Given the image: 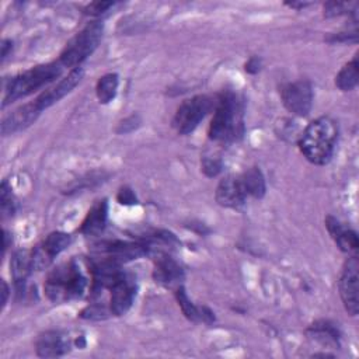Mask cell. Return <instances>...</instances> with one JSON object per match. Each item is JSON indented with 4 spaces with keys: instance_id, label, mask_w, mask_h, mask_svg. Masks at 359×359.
<instances>
[{
    "instance_id": "cell-19",
    "label": "cell",
    "mask_w": 359,
    "mask_h": 359,
    "mask_svg": "<svg viewBox=\"0 0 359 359\" xmlns=\"http://www.w3.org/2000/svg\"><path fill=\"white\" fill-rule=\"evenodd\" d=\"M107 216H108V205L107 201H98L97 203L93 205V208L88 210L87 216L84 217L80 231L86 236H97L100 234L107 223Z\"/></svg>"
},
{
    "instance_id": "cell-10",
    "label": "cell",
    "mask_w": 359,
    "mask_h": 359,
    "mask_svg": "<svg viewBox=\"0 0 359 359\" xmlns=\"http://www.w3.org/2000/svg\"><path fill=\"white\" fill-rule=\"evenodd\" d=\"M95 251L100 259L111 261L118 265L146 255V248L142 243L139 244L126 241H105L101 243Z\"/></svg>"
},
{
    "instance_id": "cell-27",
    "label": "cell",
    "mask_w": 359,
    "mask_h": 359,
    "mask_svg": "<svg viewBox=\"0 0 359 359\" xmlns=\"http://www.w3.org/2000/svg\"><path fill=\"white\" fill-rule=\"evenodd\" d=\"M356 3H339V1H330L324 4V15L325 17H335L351 11V7H355Z\"/></svg>"
},
{
    "instance_id": "cell-4",
    "label": "cell",
    "mask_w": 359,
    "mask_h": 359,
    "mask_svg": "<svg viewBox=\"0 0 359 359\" xmlns=\"http://www.w3.org/2000/svg\"><path fill=\"white\" fill-rule=\"evenodd\" d=\"M87 286V279L76 261H70L55 268L45 282V293L53 303H63L81 297Z\"/></svg>"
},
{
    "instance_id": "cell-3",
    "label": "cell",
    "mask_w": 359,
    "mask_h": 359,
    "mask_svg": "<svg viewBox=\"0 0 359 359\" xmlns=\"http://www.w3.org/2000/svg\"><path fill=\"white\" fill-rule=\"evenodd\" d=\"M63 65L57 62H49L31 67L8 80L3 86V102L4 108L7 104L20 98L28 97L43 86L55 81L63 72Z\"/></svg>"
},
{
    "instance_id": "cell-28",
    "label": "cell",
    "mask_w": 359,
    "mask_h": 359,
    "mask_svg": "<svg viewBox=\"0 0 359 359\" xmlns=\"http://www.w3.org/2000/svg\"><path fill=\"white\" fill-rule=\"evenodd\" d=\"M202 171L206 177H216L222 171V160L217 157H203L201 163Z\"/></svg>"
},
{
    "instance_id": "cell-32",
    "label": "cell",
    "mask_w": 359,
    "mask_h": 359,
    "mask_svg": "<svg viewBox=\"0 0 359 359\" xmlns=\"http://www.w3.org/2000/svg\"><path fill=\"white\" fill-rule=\"evenodd\" d=\"M244 69H245V72H247V73H250V74H255V73H258V72H259V69H261V59H259V57H257V56L250 57V59L247 60V63L244 65Z\"/></svg>"
},
{
    "instance_id": "cell-9",
    "label": "cell",
    "mask_w": 359,
    "mask_h": 359,
    "mask_svg": "<svg viewBox=\"0 0 359 359\" xmlns=\"http://www.w3.org/2000/svg\"><path fill=\"white\" fill-rule=\"evenodd\" d=\"M72 243V237L67 233L63 231H53L48 234V237L34 247L31 251L32 254V264L34 269L42 271L48 268L53 258L59 255L63 250H66Z\"/></svg>"
},
{
    "instance_id": "cell-22",
    "label": "cell",
    "mask_w": 359,
    "mask_h": 359,
    "mask_svg": "<svg viewBox=\"0 0 359 359\" xmlns=\"http://www.w3.org/2000/svg\"><path fill=\"white\" fill-rule=\"evenodd\" d=\"M307 332L323 344H335V345L339 344L341 334L338 328L330 321H317L309 327Z\"/></svg>"
},
{
    "instance_id": "cell-8",
    "label": "cell",
    "mask_w": 359,
    "mask_h": 359,
    "mask_svg": "<svg viewBox=\"0 0 359 359\" xmlns=\"http://www.w3.org/2000/svg\"><path fill=\"white\" fill-rule=\"evenodd\" d=\"M280 98L285 108L297 116H306L311 111L313 90L306 80L285 84L280 88Z\"/></svg>"
},
{
    "instance_id": "cell-6",
    "label": "cell",
    "mask_w": 359,
    "mask_h": 359,
    "mask_svg": "<svg viewBox=\"0 0 359 359\" xmlns=\"http://www.w3.org/2000/svg\"><path fill=\"white\" fill-rule=\"evenodd\" d=\"M216 101L208 95H195L182 101L172 118V126L180 135H188L201 123Z\"/></svg>"
},
{
    "instance_id": "cell-24",
    "label": "cell",
    "mask_w": 359,
    "mask_h": 359,
    "mask_svg": "<svg viewBox=\"0 0 359 359\" xmlns=\"http://www.w3.org/2000/svg\"><path fill=\"white\" fill-rule=\"evenodd\" d=\"M175 299H177V302H178V306L181 307L184 316H185L188 320H191V321H199V306H195V304L189 300V297H188V294H187V292H185V289H184L182 285H180L178 287H175Z\"/></svg>"
},
{
    "instance_id": "cell-21",
    "label": "cell",
    "mask_w": 359,
    "mask_h": 359,
    "mask_svg": "<svg viewBox=\"0 0 359 359\" xmlns=\"http://www.w3.org/2000/svg\"><path fill=\"white\" fill-rule=\"evenodd\" d=\"M359 81V62L358 55L353 56L351 62L342 66V69L335 76V86L342 91H351L356 87Z\"/></svg>"
},
{
    "instance_id": "cell-5",
    "label": "cell",
    "mask_w": 359,
    "mask_h": 359,
    "mask_svg": "<svg viewBox=\"0 0 359 359\" xmlns=\"http://www.w3.org/2000/svg\"><path fill=\"white\" fill-rule=\"evenodd\" d=\"M104 32V25L100 21H93L80 29L65 46L59 62L65 67H79L98 46Z\"/></svg>"
},
{
    "instance_id": "cell-14",
    "label": "cell",
    "mask_w": 359,
    "mask_h": 359,
    "mask_svg": "<svg viewBox=\"0 0 359 359\" xmlns=\"http://www.w3.org/2000/svg\"><path fill=\"white\" fill-rule=\"evenodd\" d=\"M70 338L60 331H46L36 339V353L41 358H57L70 351Z\"/></svg>"
},
{
    "instance_id": "cell-2",
    "label": "cell",
    "mask_w": 359,
    "mask_h": 359,
    "mask_svg": "<svg viewBox=\"0 0 359 359\" xmlns=\"http://www.w3.org/2000/svg\"><path fill=\"white\" fill-rule=\"evenodd\" d=\"M338 137V128L330 116H320L311 121L299 137L302 154L313 164L323 165L332 157Z\"/></svg>"
},
{
    "instance_id": "cell-17",
    "label": "cell",
    "mask_w": 359,
    "mask_h": 359,
    "mask_svg": "<svg viewBox=\"0 0 359 359\" xmlns=\"http://www.w3.org/2000/svg\"><path fill=\"white\" fill-rule=\"evenodd\" d=\"M325 227L341 251L351 254L358 250L359 241H358L356 233L353 230L345 227L338 219H335L332 216H327Z\"/></svg>"
},
{
    "instance_id": "cell-12",
    "label": "cell",
    "mask_w": 359,
    "mask_h": 359,
    "mask_svg": "<svg viewBox=\"0 0 359 359\" xmlns=\"http://www.w3.org/2000/svg\"><path fill=\"white\" fill-rule=\"evenodd\" d=\"M216 202L220 206L237 209L244 205L247 194L241 185L238 175H227L217 184Z\"/></svg>"
},
{
    "instance_id": "cell-26",
    "label": "cell",
    "mask_w": 359,
    "mask_h": 359,
    "mask_svg": "<svg viewBox=\"0 0 359 359\" xmlns=\"http://www.w3.org/2000/svg\"><path fill=\"white\" fill-rule=\"evenodd\" d=\"M109 314H112L111 309H107L104 304H100V303H93L86 309H83V311L80 313V317L84 320L100 321V320H105Z\"/></svg>"
},
{
    "instance_id": "cell-20",
    "label": "cell",
    "mask_w": 359,
    "mask_h": 359,
    "mask_svg": "<svg viewBox=\"0 0 359 359\" xmlns=\"http://www.w3.org/2000/svg\"><path fill=\"white\" fill-rule=\"evenodd\" d=\"M238 177H240L241 185H243L247 196L251 195L252 198L261 199L265 195V189H266L265 180H264V175L259 168L251 167Z\"/></svg>"
},
{
    "instance_id": "cell-29",
    "label": "cell",
    "mask_w": 359,
    "mask_h": 359,
    "mask_svg": "<svg viewBox=\"0 0 359 359\" xmlns=\"http://www.w3.org/2000/svg\"><path fill=\"white\" fill-rule=\"evenodd\" d=\"M114 4V1H93L86 7V13L90 15H100L104 14Z\"/></svg>"
},
{
    "instance_id": "cell-18",
    "label": "cell",
    "mask_w": 359,
    "mask_h": 359,
    "mask_svg": "<svg viewBox=\"0 0 359 359\" xmlns=\"http://www.w3.org/2000/svg\"><path fill=\"white\" fill-rule=\"evenodd\" d=\"M10 272L17 286V293L21 294L25 292V282L29 273L34 269L32 254L27 250H18L13 254L10 259Z\"/></svg>"
},
{
    "instance_id": "cell-31",
    "label": "cell",
    "mask_w": 359,
    "mask_h": 359,
    "mask_svg": "<svg viewBox=\"0 0 359 359\" xmlns=\"http://www.w3.org/2000/svg\"><path fill=\"white\" fill-rule=\"evenodd\" d=\"M137 125H139V118H137L136 115H132V116L123 119V121L119 123L116 132H118V133H128V132L133 130Z\"/></svg>"
},
{
    "instance_id": "cell-34",
    "label": "cell",
    "mask_w": 359,
    "mask_h": 359,
    "mask_svg": "<svg viewBox=\"0 0 359 359\" xmlns=\"http://www.w3.org/2000/svg\"><path fill=\"white\" fill-rule=\"evenodd\" d=\"M7 297H8V286L4 280H1V306L4 307L7 303Z\"/></svg>"
},
{
    "instance_id": "cell-30",
    "label": "cell",
    "mask_w": 359,
    "mask_h": 359,
    "mask_svg": "<svg viewBox=\"0 0 359 359\" xmlns=\"http://www.w3.org/2000/svg\"><path fill=\"white\" fill-rule=\"evenodd\" d=\"M116 199H118V202L121 205H133V203L137 202L133 191L130 188H128V187H123V188L119 189V192L116 195Z\"/></svg>"
},
{
    "instance_id": "cell-25",
    "label": "cell",
    "mask_w": 359,
    "mask_h": 359,
    "mask_svg": "<svg viewBox=\"0 0 359 359\" xmlns=\"http://www.w3.org/2000/svg\"><path fill=\"white\" fill-rule=\"evenodd\" d=\"M0 210H1V217H11L15 212V199L11 192V187L6 181H3L0 187Z\"/></svg>"
},
{
    "instance_id": "cell-33",
    "label": "cell",
    "mask_w": 359,
    "mask_h": 359,
    "mask_svg": "<svg viewBox=\"0 0 359 359\" xmlns=\"http://www.w3.org/2000/svg\"><path fill=\"white\" fill-rule=\"evenodd\" d=\"M11 46H13V43H11V41H8V39H4V41L1 42V60H4V59L7 57L8 49L11 50Z\"/></svg>"
},
{
    "instance_id": "cell-35",
    "label": "cell",
    "mask_w": 359,
    "mask_h": 359,
    "mask_svg": "<svg viewBox=\"0 0 359 359\" xmlns=\"http://www.w3.org/2000/svg\"><path fill=\"white\" fill-rule=\"evenodd\" d=\"M309 3H286V6L292 7V8H303L306 7Z\"/></svg>"
},
{
    "instance_id": "cell-1",
    "label": "cell",
    "mask_w": 359,
    "mask_h": 359,
    "mask_svg": "<svg viewBox=\"0 0 359 359\" xmlns=\"http://www.w3.org/2000/svg\"><path fill=\"white\" fill-rule=\"evenodd\" d=\"M244 133V107L241 98L233 91L220 94L215 104V114L208 135L215 142H234Z\"/></svg>"
},
{
    "instance_id": "cell-16",
    "label": "cell",
    "mask_w": 359,
    "mask_h": 359,
    "mask_svg": "<svg viewBox=\"0 0 359 359\" xmlns=\"http://www.w3.org/2000/svg\"><path fill=\"white\" fill-rule=\"evenodd\" d=\"M136 287L132 279H129L125 273L122 278L111 287V300H109V309L114 316H122L125 314L135 299Z\"/></svg>"
},
{
    "instance_id": "cell-23",
    "label": "cell",
    "mask_w": 359,
    "mask_h": 359,
    "mask_svg": "<svg viewBox=\"0 0 359 359\" xmlns=\"http://www.w3.org/2000/svg\"><path fill=\"white\" fill-rule=\"evenodd\" d=\"M118 90V74L107 73L101 76L95 86V94L101 104H108L116 95Z\"/></svg>"
},
{
    "instance_id": "cell-7",
    "label": "cell",
    "mask_w": 359,
    "mask_h": 359,
    "mask_svg": "<svg viewBox=\"0 0 359 359\" xmlns=\"http://www.w3.org/2000/svg\"><path fill=\"white\" fill-rule=\"evenodd\" d=\"M358 269H359L358 257L356 255L349 257L345 261L344 266H342L341 278H339V282H338L341 300L344 303L345 310L351 316H356L358 310H359V296H358L359 276H358Z\"/></svg>"
},
{
    "instance_id": "cell-11",
    "label": "cell",
    "mask_w": 359,
    "mask_h": 359,
    "mask_svg": "<svg viewBox=\"0 0 359 359\" xmlns=\"http://www.w3.org/2000/svg\"><path fill=\"white\" fill-rule=\"evenodd\" d=\"M84 76V70L83 67H74L69 72L67 76H65L63 79H60L53 87L42 91L36 98H35V105L39 111H43L46 108H49L50 105H53L55 102L60 101L65 95H67L83 79Z\"/></svg>"
},
{
    "instance_id": "cell-13",
    "label": "cell",
    "mask_w": 359,
    "mask_h": 359,
    "mask_svg": "<svg viewBox=\"0 0 359 359\" xmlns=\"http://www.w3.org/2000/svg\"><path fill=\"white\" fill-rule=\"evenodd\" d=\"M39 114L41 111L36 108L34 101L18 107L11 114L4 116L1 122V135L8 136L28 128L31 123L35 122Z\"/></svg>"
},
{
    "instance_id": "cell-15",
    "label": "cell",
    "mask_w": 359,
    "mask_h": 359,
    "mask_svg": "<svg viewBox=\"0 0 359 359\" xmlns=\"http://www.w3.org/2000/svg\"><path fill=\"white\" fill-rule=\"evenodd\" d=\"M154 259V280L165 287H178L184 279V271L180 264L171 255H161Z\"/></svg>"
}]
</instances>
